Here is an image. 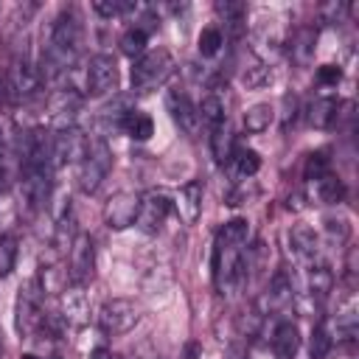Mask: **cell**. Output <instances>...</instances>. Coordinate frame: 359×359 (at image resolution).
I'll return each instance as SVG.
<instances>
[{"instance_id": "74e56055", "label": "cell", "mask_w": 359, "mask_h": 359, "mask_svg": "<svg viewBox=\"0 0 359 359\" xmlns=\"http://www.w3.org/2000/svg\"><path fill=\"white\" fill-rule=\"evenodd\" d=\"M135 359H160V353H157V348H154V345L146 339V342H140V345H137Z\"/></svg>"}, {"instance_id": "e0dca14e", "label": "cell", "mask_w": 359, "mask_h": 359, "mask_svg": "<svg viewBox=\"0 0 359 359\" xmlns=\"http://www.w3.org/2000/svg\"><path fill=\"white\" fill-rule=\"evenodd\" d=\"M174 208H177V213L182 216L185 224H194L199 219V213H202V182L194 180V182L182 185L180 194H177Z\"/></svg>"}, {"instance_id": "f1b7e54d", "label": "cell", "mask_w": 359, "mask_h": 359, "mask_svg": "<svg viewBox=\"0 0 359 359\" xmlns=\"http://www.w3.org/2000/svg\"><path fill=\"white\" fill-rule=\"evenodd\" d=\"M314 39H317V34L311 28H300L294 34V39H292V59L297 65H306L314 56Z\"/></svg>"}, {"instance_id": "5b68a950", "label": "cell", "mask_w": 359, "mask_h": 359, "mask_svg": "<svg viewBox=\"0 0 359 359\" xmlns=\"http://www.w3.org/2000/svg\"><path fill=\"white\" fill-rule=\"evenodd\" d=\"M67 278L76 289H81L84 283H90L93 272H95V247L93 238L87 233H76L70 250H67Z\"/></svg>"}, {"instance_id": "30bf717a", "label": "cell", "mask_w": 359, "mask_h": 359, "mask_svg": "<svg viewBox=\"0 0 359 359\" xmlns=\"http://www.w3.org/2000/svg\"><path fill=\"white\" fill-rule=\"evenodd\" d=\"M174 208V202H171V196L168 194H163V191H149L146 196H140V208H137V219H135V224L143 230V233H157L160 227H163V222H165V216H168V210Z\"/></svg>"}, {"instance_id": "277c9868", "label": "cell", "mask_w": 359, "mask_h": 359, "mask_svg": "<svg viewBox=\"0 0 359 359\" xmlns=\"http://www.w3.org/2000/svg\"><path fill=\"white\" fill-rule=\"evenodd\" d=\"M137 320H140L137 306L132 300H126V297H109L98 309V325L109 337H121V334L132 331L137 325Z\"/></svg>"}, {"instance_id": "3957f363", "label": "cell", "mask_w": 359, "mask_h": 359, "mask_svg": "<svg viewBox=\"0 0 359 359\" xmlns=\"http://www.w3.org/2000/svg\"><path fill=\"white\" fill-rule=\"evenodd\" d=\"M112 168V149L104 137H93L87 143V154L79 163V188L84 194L98 191V185L104 182V177Z\"/></svg>"}, {"instance_id": "7bdbcfd3", "label": "cell", "mask_w": 359, "mask_h": 359, "mask_svg": "<svg viewBox=\"0 0 359 359\" xmlns=\"http://www.w3.org/2000/svg\"><path fill=\"white\" fill-rule=\"evenodd\" d=\"M0 351H3V334H0Z\"/></svg>"}, {"instance_id": "484cf974", "label": "cell", "mask_w": 359, "mask_h": 359, "mask_svg": "<svg viewBox=\"0 0 359 359\" xmlns=\"http://www.w3.org/2000/svg\"><path fill=\"white\" fill-rule=\"evenodd\" d=\"M123 132H126L132 140H149V137L154 135V121H151V115L132 109V112L126 115V121H123Z\"/></svg>"}, {"instance_id": "4fadbf2b", "label": "cell", "mask_w": 359, "mask_h": 359, "mask_svg": "<svg viewBox=\"0 0 359 359\" xmlns=\"http://www.w3.org/2000/svg\"><path fill=\"white\" fill-rule=\"evenodd\" d=\"M79 107H81V95H79L76 90L67 87V90L53 93L50 101H48V112H50L53 129H56V132H59V129H70L73 121H76V115H79Z\"/></svg>"}, {"instance_id": "44dd1931", "label": "cell", "mask_w": 359, "mask_h": 359, "mask_svg": "<svg viewBox=\"0 0 359 359\" xmlns=\"http://www.w3.org/2000/svg\"><path fill=\"white\" fill-rule=\"evenodd\" d=\"M311 185V196L317 199V202H323V205H337V202H342V196H345V182L337 177V174H323L320 180H314V182H309Z\"/></svg>"}, {"instance_id": "d590c367", "label": "cell", "mask_w": 359, "mask_h": 359, "mask_svg": "<svg viewBox=\"0 0 359 359\" xmlns=\"http://www.w3.org/2000/svg\"><path fill=\"white\" fill-rule=\"evenodd\" d=\"M272 76H269V67L264 65V62H255L252 67H247L244 70V84L247 87H261V84H266Z\"/></svg>"}, {"instance_id": "4316f807", "label": "cell", "mask_w": 359, "mask_h": 359, "mask_svg": "<svg viewBox=\"0 0 359 359\" xmlns=\"http://www.w3.org/2000/svg\"><path fill=\"white\" fill-rule=\"evenodd\" d=\"M233 165H236V174L241 177V180H250V177H255L258 174V168H261V157H258V151H252V149H244V146H236V151H233Z\"/></svg>"}, {"instance_id": "d6986e66", "label": "cell", "mask_w": 359, "mask_h": 359, "mask_svg": "<svg viewBox=\"0 0 359 359\" xmlns=\"http://www.w3.org/2000/svg\"><path fill=\"white\" fill-rule=\"evenodd\" d=\"M334 289V272L325 266V264H317V266H309V278H306V294L314 306H320L328 292Z\"/></svg>"}, {"instance_id": "5bb4252c", "label": "cell", "mask_w": 359, "mask_h": 359, "mask_svg": "<svg viewBox=\"0 0 359 359\" xmlns=\"http://www.w3.org/2000/svg\"><path fill=\"white\" fill-rule=\"evenodd\" d=\"M165 104H168V112H171L174 123H177L188 137H196V135H199V129H202V121H199V109H196V104H194L185 93H168Z\"/></svg>"}, {"instance_id": "6da1fadb", "label": "cell", "mask_w": 359, "mask_h": 359, "mask_svg": "<svg viewBox=\"0 0 359 359\" xmlns=\"http://www.w3.org/2000/svg\"><path fill=\"white\" fill-rule=\"evenodd\" d=\"M79 48H81V25L73 11H62L53 22L50 42L39 62V79H56L67 73L79 56Z\"/></svg>"}, {"instance_id": "8d00e7d4", "label": "cell", "mask_w": 359, "mask_h": 359, "mask_svg": "<svg viewBox=\"0 0 359 359\" xmlns=\"http://www.w3.org/2000/svg\"><path fill=\"white\" fill-rule=\"evenodd\" d=\"M339 79H342V70H339L337 65H323V67H317V81H320L323 87H334Z\"/></svg>"}, {"instance_id": "7402d4cb", "label": "cell", "mask_w": 359, "mask_h": 359, "mask_svg": "<svg viewBox=\"0 0 359 359\" xmlns=\"http://www.w3.org/2000/svg\"><path fill=\"white\" fill-rule=\"evenodd\" d=\"M337 109H339L337 98H331V95L317 98V101H311V107H309V123H311L314 129H331V126L337 123V118H339Z\"/></svg>"}, {"instance_id": "ab89813d", "label": "cell", "mask_w": 359, "mask_h": 359, "mask_svg": "<svg viewBox=\"0 0 359 359\" xmlns=\"http://www.w3.org/2000/svg\"><path fill=\"white\" fill-rule=\"evenodd\" d=\"M87 359H115V356H112L107 348H95V351H90V356H87Z\"/></svg>"}, {"instance_id": "d6a6232c", "label": "cell", "mask_w": 359, "mask_h": 359, "mask_svg": "<svg viewBox=\"0 0 359 359\" xmlns=\"http://www.w3.org/2000/svg\"><path fill=\"white\" fill-rule=\"evenodd\" d=\"M222 45H224L222 28H216V25L202 28V34H199V53H202V56H216V53L222 50Z\"/></svg>"}, {"instance_id": "9c48e42d", "label": "cell", "mask_w": 359, "mask_h": 359, "mask_svg": "<svg viewBox=\"0 0 359 359\" xmlns=\"http://www.w3.org/2000/svg\"><path fill=\"white\" fill-rule=\"evenodd\" d=\"M87 143H90V137H84L76 126L53 132V143H50L53 168H59L65 163H81V157L87 154Z\"/></svg>"}, {"instance_id": "4dcf8cb0", "label": "cell", "mask_w": 359, "mask_h": 359, "mask_svg": "<svg viewBox=\"0 0 359 359\" xmlns=\"http://www.w3.org/2000/svg\"><path fill=\"white\" fill-rule=\"evenodd\" d=\"M216 14L224 20V25H227L233 34H238V31H241V22H244V14H247V8H244V3H233V0H224V3H216Z\"/></svg>"}, {"instance_id": "8fae6325", "label": "cell", "mask_w": 359, "mask_h": 359, "mask_svg": "<svg viewBox=\"0 0 359 359\" xmlns=\"http://www.w3.org/2000/svg\"><path fill=\"white\" fill-rule=\"evenodd\" d=\"M137 208H140V196L135 191H118L109 196L107 208H104V222L112 230H126L129 224H135L137 219Z\"/></svg>"}, {"instance_id": "f546056e", "label": "cell", "mask_w": 359, "mask_h": 359, "mask_svg": "<svg viewBox=\"0 0 359 359\" xmlns=\"http://www.w3.org/2000/svg\"><path fill=\"white\" fill-rule=\"evenodd\" d=\"M334 345V337H331V320H320L314 325V334H311V359H325L328 351Z\"/></svg>"}, {"instance_id": "b9f144b4", "label": "cell", "mask_w": 359, "mask_h": 359, "mask_svg": "<svg viewBox=\"0 0 359 359\" xmlns=\"http://www.w3.org/2000/svg\"><path fill=\"white\" fill-rule=\"evenodd\" d=\"M22 359H42V356H36V353H22Z\"/></svg>"}, {"instance_id": "2e32d148", "label": "cell", "mask_w": 359, "mask_h": 359, "mask_svg": "<svg viewBox=\"0 0 359 359\" xmlns=\"http://www.w3.org/2000/svg\"><path fill=\"white\" fill-rule=\"evenodd\" d=\"M300 351V328L292 320L278 323V328L272 331V353L275 359H294Z\"/></svg>"}, {"instance_id": "60d3db41", "label": "cell", "mask_w": 359, "mask_h": 359, "mask_svg": "<svg viewBox=\"0 0 359 359\" xmlns=\"http://www.w3.org/2000/svg\"><path fill=\"white\" fill-rule=\"evenodd\" d=\"M199 356V345L196 342H188L185 345V359H196Z\"/></svg>"}, {"instance_id": "7a4b0ae2", "label": "cell", "mask_w": 359, "mask_h": 359, "mask_svg": "<svg viewBox=\"0 0 359 359\" xmlns=\"http://www.w3.org/2000/svg\"><path fill=\"white\" fill-rule=\"evenodd\" d=\"M174 73V59L165 48L149 50L140 59H135L132 65V90L137 93H151L160 84H165V79Z\"/></svg>"}, {"instance_id": "ba28073f", "label": "cell", "mask_w": 359, "mask_h": 359, "mask_svg": "<svg viewBox=\"0 0 359 359\" xmlns=\"http://www.w3.org/2000/svg\"><path fill=\"white\" fill-rule=\"evenodd\" d=\"M118 87V65L112 56L107 53H98L87 62V70H84V90L90 95H107Z\"/></svg>"}, {"instance_id": "52a82bcc", "label": "cell", "mask_w": 359, "mask_h": 359, "mask_svg": "<svg viewBox=\"0 0 359 359\" xmlns=\"http://www.w3.org/2000/svg\"><path fill=\"white\" fill-rule=\"evenodd\" d=\"M39 70L22 56H17L14 62H11V67L6 70V76H3V84H6V95L8 98H14V101H25V98H31L34 93H36V87H39Z\"/></svg>"}, {"instance_id": "cb8c5ba5", "label": "cell", "mask_w": 359, "mask_h": 359, "mask_svg": "<svg viewBox=\"0 0 359 359\" xmlns=\"http://www.w3.org/2000/svg\"><path fill=\"white\" fill-rule=\"evenodd\" d=\"M196 109H199V121H202V126H208V132H213L216 126H222V123L227 121V115H224V104L219 101V95H208V98H202V104H199Z\"/></svg>"}, {"instance_id": "7c38bea8", "label": "cell", "mask_w": 359, "mask_h": 359, "mask_svg": "<svg viewBox=\"0 0 359 359\" xmlns=\"http://www.w3.org/2000/svg\"><path fill=\"white\" fill-rule=\"evenodd\" d=\"M289 250H292V255H294L300 264H306V266L323 264V261H320V236H317L309 224H294V227L289 230Z\"/></svg>"}, {"instance_id": "8992f818", "label": "cell", "mask_w": 359, "mask_h": 359, "mask_svg": "<svg viewBox=\"0 0 359 359\" xmlns=\"http://www.w3.org/2000/svg\"><path fill=\"white\" fill-rule=\"evenodd\" d=\"M39 289L36 283H28L25 289H20L17 294V331L20 337L25 339H34V334L42 331V323H45V311L39 306Z\"/></svg>"}, {"instance_id": "e575fe53", "label": "cell", "mask_w": 359, "mask_h": 359, "mask_svg": "<svg viewBox=\"0 0 359 359\" xmlns=\"http://www.w3.org/2000/svg\"><path fill=\"white\" fill-rule=\"evenodd\" d=\"M93 8L101 17H121V14H129L135 8V3H129V0H95Z\"/></svg>"}, {"instance_id": "d4e9b609", "label": "cell", "mask_w": 359, "mask_h": 359, "mask_svg": "<svg viewBox=\"0 0 359 359\" xmlns=\"http://www.w3.org/2000/svg\"><path fill=\"white\" fill-rule=\"evenodd\" d=\"M275 121V109L269 104H252L247 112H244V129L258 135V132H266L269 123Z\"/></svg>"}, {"instance_id": "1f68e13d", "label": "cell", "mask_w": 359, "mask_h": 359, "mask_svg": "<svg viewBox=\"0 0 359 359\" xmlns=\"http://www.w3.org/2000/svg\"><path fill=\"white\" fill-rule=\"evenodd\" d=\"M328 171H331V157H328L325 149H317V151H311V154L306 157V168H303L306 182H314V180H320V177L328 174Z\"/></svg>"}, {"instance_id": "9a60e30c", "label": "cell", "mask_w": 359, "mask_h": 359, "mask_svg": "<svg viewBox=\"0 0 359 359\" xmlns=\"http://www.w3.org/2000/svg\"><path fill=\"white\" fill-rule=\"evenodd\" d=\"M34 283H36L39 294H62V292H67L70 278H67V269L59 261H42L39 275H36Z\"/></svg>"}, {"instance_id": "83f0119b", "label": "cell", "mask_w": 359, "mask_h": 359, "mask_svg": "<svg viewBox=\"0 0 359 359\" xmlns=\"http://www.w3.org/2000/svg\"><path fill=\"white\" fill-rule=\"evenodd\" d=\"M146 42H149V34L137 25H132L123 36H121V53L129 56V59H140L146 53Z\"/></svg>"}, {"instance_id": "603a6c76", "label": "cell", "mask_w": 359, "mask_h": 359, "mask_svg": "<svg viewBox=\"0 0 359 359\" xmlns=\"http://www.w3.org/2000/svg\"><path fill=\"white\" fill-rule=\"evenodd\" d=\"M210 151H213V160H216L219 165H227V163H230V157H233V151H236V137H233L227 121L210 132Z\"/></svg>"}, {"instance_id": "ac0fdd59", "label": "cell", "mask_w": 359, "mask_h": 359, "mask_svg": "<svg viewBox=\"0 0 359 359\" xmlns=\"http://www.w3.org/2000/svg\"><path fill=\"white\" fill-rule=\"evenodd\" d=\"M132 109H135V107H129V101H126V98H118V101H112V104L101 107V112H98V118H95V126H98L104 135H98V137H104V140H107V135H109V132L123 129V121H126V115H129Z\"/></svg>"}, {"instance_id": "ffe728a7", "label": "cell", "mask_w": 359, "mask_h": 359, "mask_svg": "<svg viewBox=\"0 0 359 359\" xmlns=\"http://www.w3.org/2000/svg\"><path fill=\"white\" fill-rule=\"evenodd\" d=\"M87 314H90V303H87V294L81 289H73V292H65L62 297V323L65 325H84L87 323Z\"/></svg>"}, {"instance_id": "836d02e7", "label": "cell", "mask_w": 359, "mask_h": 359, "mask_svg": "<svg viewBox=\"0 0 359 359\" xmlns=\"http://www.w3.org/2000/svg\"><path fill=\"white\" fill-rule=\"evenodd\" d=\"M14 261H17V238L11 233H3L0 236V278H6L14 269Z\"/></svg>"}, {"instance_id": "f35d334b", "label": "cell", "mask_w": 359, "mask_h": 359, "mask_svg": "<svg viewBox=\"0 0 359 359\" xmlns=\"http://www.w3.org/2000/svg\"><path fill=\"white\" fill-rule=\"evenodd\" d=\"M224 359H247V353H244V348H241V345H230V348H227V353H224Z\"/></svg>"}]
</instances>
